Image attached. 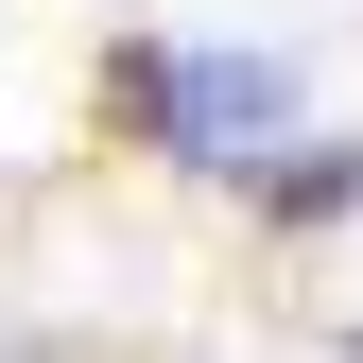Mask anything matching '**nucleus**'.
Here are the masks:
<instances>
[{"label":"nucleus","instance_id":"f257e3e1","mask_svg":"<svg viewBox=\"0 0 363 363\" xmlns=\"http://www.w3.org/2000/svg\"><path fill=\"white\" fill-rule=\"evenodd\" d=\"M104 104L139 121L173 173H242V191H259V173L294 156V69L277 52H121Z\"/></svg>","mask_w":363,"mask_h":363},{"label":"nucleus","instance_id":"f03ea898","mask_svg":"<svg viewBox=\"0 0 363 363\" xmlns=\"http://www.w3.org/2000/svg\"><path fill=\"white\" fill-rule=\"evenodd\" d=\"M259 208H277V225H329V208H363V139H294L277 173H259Z\"/></svg>","mask_w":363,"mask_h":363}]
</instances>
